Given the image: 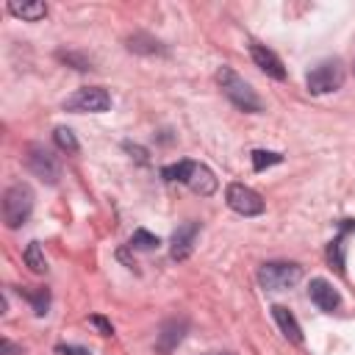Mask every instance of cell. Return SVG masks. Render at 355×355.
I'll list each match as a JSON object with an SVG mask.
<instances>
[{
	"label": "cell",
	"instance_id": "cell-1",
	"mask_svg": "<svg viewBox=\"0 0 355 355\" xmlns=\"http://www.w3.org/2000/svg\"><path fill=\"white\" fill-rule=\"evenodd\" d=\"M216 80H219L225 97H227L236 108H241V111H247V114H261V111H263L261 97H258V94L252 92V86H250L241 75H236L230 67H222V69L216 72Z\"/></svg>",
	"mask_w": 355,
	"mask_h": 355
},
{
	"label": "cell",
	"instance_id": "cell-2",
	"mask_svg": "<svg viewBox=\"0 0 355 355\" xmlns=\"http://www.w3.org/2000/svg\"><path fill=\"white\" fill-rule=\"evenodd\" d=\"M31 211H33V191L31 186L25 183H14L11 189H6L3 194V222L6 227H19L31 219Z\"/></svg>",
	"mask_w": 355,
	"mask_h": 355
},
{
	"label": "cell",
	"instance_id": "cell-3",
	"mask_svg": "<svg viewBox=\"0 0 355 355\" xmlns=\"http://www.w3.org/2000/svg\"><path fill=\"white\" fill-rule=\"evenodd\" d=\"M302 277V269L297 263H286V261H272V263H263L258 269V283L266 288V291H283V288H291L297 286Z\"/></svg>",
	"mask_w": 355,
	"mask_h": 355
},
{
	"label": "cell",
	"instance_id": "cell-4",
	"mask_svg": "<svg viewBox=\"0 0 355 355\" xmlns=\"http://www.w3.org/2000/svg\"><path fill=\"white\" fill-rule=\"evenodd\" d=\"M64 108L67 111H75V114H103L111 108V94L100 86H86V89H78L75 94H69L64 100Z\"/></svg>",
	"mask_w": 355,
	"mask_h": 355
},
{
	"label": "cell",
	"instance_id": "cell-5",
	"mask_svg": "<svg viewBox=\"0 0 355 355\" xmlns=\"http://www.w3.org/2000/svg\"><path fill=\"white\" fill-rule=\"evenodd\" d=\"M25 153H28V155H25V164H28V169H31L36 178H42L44 183H58V178H61V164H58V158H55L47 147H42V144H28Z\"/></svg>",
	"mask_w": 355,
	"mask_h": 355
},
{
	"label": "cell",
	"instance_id": "cell-6",
	"mask_svg": "<svg viewBox=\"0 0 355 355\" xmlns=\"http://www.w3.org/2000/svg\"><path fill=\"white\" fill-rule=\"evenodd\" d=\"M344 83V67L338 61H322L308 72V92L311 94H327L341 89Z\"/></svg>",
	"mask_w": 355,
	"mask_h": 355
},
{
	"label": "cell",
	"instance_id": "cell-7",
	"mask_svg": "<svg viewBox=\"0 0 355 355\" xmlns=\"http://www.w3.org/2000/svg\"><path fill=\"white\" fill-rule=\"evenodd\" d=\"M225 200H227V205L236 211V214H241V216H258V214H263V200H261V194L255 191V189H250V186H244V183H230L227 186V191H225Z\"/></svg>",
	"mask_w": 355,
	"mask_h": 355
},
{
	"label": "cell",
	"instance_id": "cell-8",
	"mask_svg": "<svg viewBox=\"0 0 355 355\" xmlns=\"http://www.w3.org/2000/svg\"><path fill=\"white\" fill-rule=\"evenodd\" d=\"M200 233V222H186L180 225L175 233H172V247H169V255L175 261H186L194 250V239Z\"/></svg>",
	"mask_w": 355,
	"mask_h": 355
},
{
	"label": "cell",
	"instance_id": "cell-9",
	"mask_svg": "<svg viewBox=\"0 0 355 355\" xmlns=\"http://www.w3.org/2000/svg\"><path fill=\"white\" fill-rule=\"evenodd\" d=\"M250 55H252L255 67H258L261 72H266L269 78H275V80H283V78H286L283 61H280L269 47H263V44H250Z\"/></svg>",
	"mask_w": 355,
	"mask_h": 355
},
{
	"label": "cell",
	"instance_id": "cell-10",
	"mask_svg": "<svg viewBox=\"0 0 355 355\" xmlns=\"http://www.w3.org/2000/svg\"><path fill=\"white\" fill-rule=\"evenodd\" d=\"M308 294H311V302H313L316 308H322V311H336L338 302H341L338 291H336L333 283H327L324 277H313L311 286H308Z\"/></svg>",
	"mask_w": 355,
	"mask_h": 355
},
{
	"label": "cell",
	"instance_id": "cell-11",
	"mask_svg": "<svg viewBox=\"0 0 355 355\" xmlns=\"http://www.w3.org/2000/svg\"><path fill=\"white\" fill-rule=\"evenodd\" d=\"M186 186H189L194 194H200V197H211V194L216 191V178H214V172H211L205 164H194V161H191V172H189Z\"/></svg>",
	"mask_w": 355,
	"mask_h": 355
},
{
	"label": "cell",
	"instance_id": "cell-12",
	"mask_svg": "<svg viewBox=\"0 0 355 355\" xmlns=\"http://www.w3.org/2000/svg\"><path fill=\"white\" fill-rule=\"evenodd\" d=\"M272 316H275L277 327L283 330V336H286L288 341H294V344L302 341V327H300V322L294 319V313H291L288 308H283V305H272Z\"/></svg>",
	"mask_w": 355,
	"mask_h": 355
},
{
	"label": "cell",
	"instance_id": "cell-13",
	"mask_svg": "<svg viewBox=\"0 0 355 355\" xmlns=\"http://www.w3.org/2000/svg\"><path fill=\"white\" fill-rule=\"evenodd\" d=\"M183 333H186V319H169V322H164V327L158 333V349L161 352H172L180 344Z\"/></svg>",
	"mask_w": 355,
	"mask_h": 355
},
{
	"label": "cell",
	"instance_id": "cell-14",
	"mask_svg": "<svg viewBox=\"0 0 355 355\" xmlns=\"http://www.w3.org/2000/svg\"><path fill=\"white\" fill-rule=\"evenodd\" d=\"M8 14L25 19V22H36L47 14V6L42 0H33V3H8Z\"/></svg>",
	"mask_w": 355,
	"mask_h": 355
},
{
	"label": "cell",
	"instance_id": "cell-15",
	"mask_svg": "<svg viewBox=\"0 0 355 355\" xmlns=\"http://www.w3.org/2000/svg\"><path fill=\"white\" fill-rule=\"evenodd\" d=\"M25 266L31 269V272H36V275H44L47 272V258H44V252H42V247H39V241H31L28 247H25Z\"/></svg>",
	"mask_w": 355,
	"mask_h": 355
},
{
	"label": "cell",
	"instance_id": "cell-16",
	"mask_svg": "<svg viewBox=\"0 0 355 355\" xmlns=\"http://www.w3.org/2000/svg\"><path fill=\"white\" fill-rule=\"evenodd\" d=\"M344 236H347V222L341 225V233L327 247V261L330 266H336V272H344Z\"/></svg>",
	"mask_w": 355,
	"mask_h": 355
},
{
	"label": "cell",
	"instance_id": "cell-17",
	"mask_svg": "<svg viewBox=\"0 0 355 355\" xmlns=\"http://www.w3.org/2000/svg\"><path fill=\"white\" fill-rule=\"evenodd\" d=\"M128 50H133V53H164L161 42H155V39L147 36V33H133V36L128 39Z\"/></svg>",
	"mask_w": 355,
	"mask_h": 355
},
{
	"label": "cell",
	"instance_id": "cell-18",
	"mask_svg": "<svg viewBox=\"0 0 355 355\" xmlns=\"http://www.w3.org/2000/svg\"><path fill=\"white\" fill-rule=\"evenodd\" d=\"M22 291V288H19ZM25 297H28V302L33 305V313L36 316H44L47 313V308H50V291L47 288H28V291H22Z\"/></svg>",
	"mask_w": 355,
	"mask_h": 355
},
{
	"label": "cell",
	"instance_id": "cell-19",
	"mask_svg": "<svg viewBox=\"0 0 355 355\" xmlns=\"http://www.w3.org/2000/svg\"><path fill=\"white\" fill-rule=\"evenodd\" d=\"M189 172H191V161H178V164L161 169L164 180H172V183H175V180H178V183H186V180H189Z\"/></svg>",
	"mask_w": 355,
	"mask_h": 355
},
{
	"label": "cell",
	"instance_id": "cell-20",
	"mask_svg": "<svg viewBox=\"0 0 355 355\" xmlns=\"http://www.w3.org/2000/svg\"><path fill=\"white\" fill-rule=\"evenodd\" d=\"M53 139H55L58 150H64V153H78L80 150V144H78V139H75V133L69 128H55Z\"/></svg>",
	"mask_w": 355,
	"mask_h": 355
},
{
	"label": "cell",
	"instance_id": "cell-21",
	"mask_svg": "<svg viewBox=\"0 0 355 355\" xmlns=\"http://www.w3.org/2000/svg\"><path fill=\"white\" fill-rule=\"evenodd\" d=\"M280 161H283V155H280V153L252 150V169H255V172H263L266 166H275V164H280Z\"/></svg>",
	"mask_w": 355,
	"mask_h": 355
},
{
	"label": "cell",
	"instance_id": "cell-22",
	"mask_svg": "<svg viewBox=\"0 0 355 355\" xmlns=\"http://www.w3.org/2000/svg\"><path fill=\"white\" fill-rule=\"evenodd\" d=\"M161 241H158V236H153L150 230H136L133 236H130V247L133 250H155Z\"/></svg>",
	"mask_w": 355,
	"mask_h": 355
},
{
	"label": "cell",
	"instance_id": "cell-23",
	"mask_svg": "<svg viewBox=\"0 0 355 355\" xmlns=\"http://www.w3.org/2000/svg\"><path fill=\"white\" fill-rule=\"evenodd\" d=\"M55 352H58V355H92V349H86V347H75V344H58Z\"/></svg>",
	"mask_w": 355,
	"mask_h": 355
},
{
	"label": "cell",
	"instance_id": "cell-24",
	"mask_svg": "<svg viewBox=\"0 0 355 355\" xmlns=\"http://www.w3.org/2000/svg\"><path fill=\"white\" fill-rule=\"evenodd\" d=\"M89 322H92L103 336H111V333H114V324H111L108 319H103V316H89Z\"/></svg>",
	"mask_w": 355,
	"mask_h": 355
},
{
	"label": "cell",
	"instance_id": "cell-25",
	"mask_svg": "<svg viewBox=\"0 0 355 355\" xmlns=\"http://www.w3.org/2000/svg\"><path fill=\"white\" fill-rule=\"evenodd\" d=\"M0 355H22V349L14 347L8 338H3V341H0Z\"/></svg>",
	"mask_w": 355,
	"mask_h": 355
},
{
	"label": "cell",
	"instance_id": "cell-26",
	"mask_svg": "<svg viewBox=\"0 0 355 355\" xmlns=\"http://www.w3.org/2000/svg\"><path fill=\"white\" fill-rule=\"evenodd\" d=\"M222 355H227V352H222Z\"/></svg>",
	"mask_w": 355,
	"mask_h": 355
},
{
	"label": "cell",
	"instance_id": "cell-27",
	"mask_svg": "<svg viewBox=\"0 0 355 355\" xmlns=\"http://www.w3.org/2000/svg\"><path fill=\"white\" fill-rule=\"evenodd\" d=\"M352 72H355V67H352Z\"/></svg>",
	"mask_w": 355,
	"mask_h": 355
}]
</instances>
